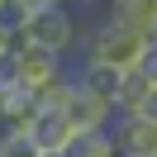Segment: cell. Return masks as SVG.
Returning a JSON list of instances; mask_svg holds the SVG:
<instances>
[{
  "instance_id": "3957f363",
  "label": "cell",
  "mask_w": 157,
  "mask_h": 157,
  "mask_svg": "<svg viewBox=\"0 0 157 157\" xmlns=\"http://www.w3.org/2000/svg\"><path fill=\"white\" fill-rule=\"evenodd\" d=\"M67 124L76 128V133H105V128H114V119H119V109L109 105V100H100V95H90L86 86H71V95H67Z\"/></svg>"
},
{
  "instance_id": "7c38bea8",
  "label": "cell",
  "mask_w": 157,
  "mask_h": 157,
  "mask_svg": "<svg viewBox=\"0 0 157 157\" xmlns=\"http://www.w3.org/2000/svg\"><path fill=\"white\" fill-rule=\"evenodd\" d=\"M0 157H38L29 143V133H5L0 128Z\"/></svg>"
},
{
  "instance_id": "e0dca14e",
  "label": "cell",
  "mask_w": 157,
  "mask_h": 157,
  "mask_svg": "<svg viewBox=\"0 0 157 157\" xmlns=\"http://www.w3.org/2000/svg\"><path fill=\"white\" fill-rule=\"evenodd\" d=\"M43 157H67V152H43Z\"/></svg>"
},
{
  "instance_id": "7a4b0ae2",
  "label": "cell",
  "mask_w": 157,
  "mask_h": 157,
  "mask_svg": "<svg viewBox=\"0 0 157 157\" xmlns=\"http://www.w3.org/2000/svg\"><path fill=\"white\" fill-rule=\"evenodd\" d=\"M19 43L43 48V52H52V57H67V52L81 43V24H76L71 10H38L29 24H24Z\"/></svg>"
},
{
  "instance_id": "9a60e30c",
  "label": "cell",
  "mask_w": 157,
  "mask_h": 157,
  "mask_svg": "<svg viewBox=\"0 0 157 157\" xmlns=\"http://www.w3.org/2000/svg\"><path fill=\"white\" fill-rule=\"evenodd\" d=\"M138 119H147V124H157V86L143 95V105H138Z\"/></svg>"
},
{
  "instance_id": "6da1fadb",
  "label": "cell",
  "mask_w": 157,
  "mask_h": 157,
  "mask_svg": "<svg viewBox=\"0 0 157 157\" xmlns=\"http://www.w3.org/2000/svg\"><path fill=\"white\" fill-rule=\"evenodd\" d=\"M147 43H152V33L128 29V24H119V19H105V24H95V29L86 33V57L90 62H109V67H119V71H133L138 62H143Z\"/></svg>"
},
{
  "instance_id": "d6986e66",
  "label": "cell",
  "mask_w": 157,
  "mask_h": 157,
  "mask_svg": "<svg viewBox=\"0 0 157 157\" xmlns=\"http://www.w3.org/2000/svg\"><path fill=\"white\" fill-rule=\"evenodd\" d=\"M0 5H5V0H0Z\"/></svg>"
},
{
  "instance_id": "8fae6325",
  "label": "cell",
  "mask_w": 157,
  "mask_h": 157,
  "mask_svg": "<svg viewBox=\"0 0 157 157\" xmlns=\"http://www.w3.org/2000/svg\"><path fill=\"white\" fill-rule=\"evenodd\" d=\"M147 90H152V81H147L143 71L133 67V71L124 76V90H119V105H114V109H119V114H138V105H143Z\"/></svg>"
},
{
  "instance_id": "4fadbf2b",
  "label": "cell",
  "mask_w": 157,
  "mask_h": 157,
  "mask_svg": "<svg viewBox=\"0 0 157 157\" xmlns=\"http://www.w3.org/2000/svg\"><path fill=\"white\" fill-rule=\"evenodd\" d=\"M14 86H19V48L0 52V95H5V90H14Z\"/></svg>"
},
{
  "instance_id": "277c9868",
  "label": "cell",
  "mask_w": 157,
  "mask_h": 157,
  "mask_svg": "<svg viewBox=\"0 0 157 157\" xmlns=\"http://www.w3.org/2000/svg\"><path fill=\"white\" fill-rule=\"evenodd\" d=\"M109 133H114L119 157H157V124H147V119H138V114H119Z\"/></svg>"
},
{
  "instance_id": "ba28073f",
  "label": "cell",
  "mask_w": 157,
  "mask_h": 157,
  "mask_svg": "<svg viewBox=\"0 0 157 157\" xmlns=\"http://www.w3.org/2000/svg\"><path fill=\"white\" fill-rule=\"evenodd\" d=\"M33 119H38V100H33L29 86H14L0 95V128L5 133H24Z\"/></svg>"
},
{
  "instance_id": "52a82bcc",
  "label": "cell",
  "mask_w": 157,
  "mask_h": 157,
  "mask_svg": "<svg viewBox=\"0 0 157 157\" xmlns=\"http://www.w3.org/2000/svg\"><path fill=\"white\" fill-rule=\"evenodd\" d=\"M57 76H67L62 57H52V52H43V48L19 43V86L38 90V86H48V81H57Z\"/></svg>"
},
{
  "instance_id": "5bb4252c",
  "label": "cell",
  "mask_w": 157,
  "mask_h": 157,
  "mask_svg": "<svg viewBox=\"0 0 157 157\" xmlns=\"http://www.w3.org/2000/svg\"><path fill=\"white\" fill-rule=\"evenodd\" d=\"M138 71L157 86V43H147V52H143V62H138Z\"/></svg>"
},
{
  "instance_id": "8992f818",
  "label": "cell",
  "mask_w": 157,
  "mask_h": 157,
  "mask_svg": "<svg viewBox=\"0 0 157 157\" xmlns=\"http://www.w3.org/2000/svg\"><path fill=\"white\" fill-rule=\"evenodd\" d=\"M124 76L128 71H119V67H109V62H81L76 71H71V81L76 86H86L90 95H100V100H109V105H119V90H124Z\"/></svg>"
},
{
  "instance_id": "9c48e42d",
  "label": "cell",
  "mask_w": 157,
  "mask_h": 157,
  "mask_svg": "<svg viewBox=\"0 0 157 157\" xmlns=\"http://www.w3.org/2000/svg\"><path fill=\"white\" fill-rule=\"evenodd\" d=\"M105 14L119 19V24H128V29H143V33L157 29V0H109Z\"/></svg>"
},
{
  "instance_id": "5b68a950",
  "label": "cell",
  "mask_w": 157,
  "mask_h": 157,
  "mask_svg": "<svg viewBox=\"0 0 157 157\" xmlns=\"http://www.w3.org/2000/svg\"><path fill=\"white\" fill-rule=\"evenodd\" d=\"M29 143H33V152H67L71 147V138H76V128L67 124V114H52V109H38V119H33L29 128Z\"/></svg>"
},
{
  "instance_id": "30bf717a",
  "label": "cell",
  "mask_w": 157,
  "mask_h": 157,
  "mask_svg": "<svg viewBox=\"0 0 157 157\" xmlns=\"http://www.w3.org/2000/svg\"><path fill=\"white\" fill-rule=\"evenodd\" d=\"M67 157H119V147H114V133H76L71 138V147H67Z\"/></svg>"
},
{
  "instance_id": "ac0fdd59",
  "label": "cell",
  "mask_w": 157,
  "mask_h": 157,
  "mask_svg": "<svg viewBox=\"0 0 157 157\" xmlns=\"http://www.w3.org/2000/svg\"><path fill=\"white\" fill-rule=\"evenodd\" d=\"M152 43H157V29H152Z\"/></svg>"
},
{
  "instance_id": "2e32d148",
  "label": "cell",
  "mask_w": 157,
  "mask_h": 157,
  "mask_svg": "<svg viewBox=\"0 0 157 157\" xmlns=\"http://www.w3.org/2000/svg\"><path fill=\"white\" fill-rule=\"evenodd\" d=\"M33 10H71V0H29Z\"/></svg>"
}]
</instances>
